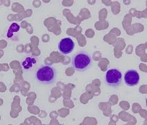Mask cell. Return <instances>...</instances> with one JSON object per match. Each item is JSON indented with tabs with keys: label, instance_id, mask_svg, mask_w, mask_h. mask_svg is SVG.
Masks as SVG:
<instances>
[{
	"label": "cell",
	"instance_id": "obj_4",
	"mask_svg": "<svg viewBox=\"0 0 147 125\" xmlns=\"http://www.w3.org/2000/svg\"><path fill=\"white\" fill-rule=\"evenodd\" d=\"M75 47V43L70 37H65L61 40L58 44V49L63 55H67L73 52Z\"/></svg>",
	"mask_w": 147,
	"mask_h": 125
},
{
	"label": "cell",
	"instance_id": "obj_1",
	"mask_svg": "<svg viewBox=\"0 0 147 125\" xmlns=\"http://www.w3.org/2000/svg\"><path fill=\"white\" fill-rule=\"evenodd\" d=\"M57 77L56 69L50 66H42L37 69L35 72V79L43 84H53Z\"/></svg>",
	"mask_w": 147,
	"mask_h": 125
},
{
	"label": "cell",
	"instance_id": "obj_3",
	"mask_svg": "<svg viewBox=\"0 0 147 125\" xmlns=\"http://www.w3.org/2000/svg\"><path fill=\"white\" fill-rule=\"evenodd\" d=\"M122 75L121 72L116 69L109 70L105 73V82L107 86L116 87L120 86L122 82Z\"/></svg>",
	"mask_w": 147,
	"mask_h": 125
},
{
	"label": "cell",
	"instance_id": "obj_5",
	"mask_svg": "<svg viewBox=\"0 0 147 125\" xmlns=\"http://www.w3.org/2000/svg\"><path fill=\"white\" fill-rule=\"evenodd\" d=\"M140 76L137 70L134 69L128 70L124 75V82L128 86L133 87L139 84Z\"/></svg>",
	"mask_w": 147,
	"mask_h": 125
},
{
	"label": "cell",
	"instance_id": "obj_6",
	"mask_svg": "<svg viewBox=\"0 0 147 125\" xmlns=\"http://www.w3.org/2000/svg\"><path fill=\"white\" fill-rule=\"evenodd\" d=\"M36 60L35 58L30 57H29L26 58L23 61L21 62V66L23 67V69L25 70H29L33 65L36 64Z\"/></svg>",
	"mask_w": 147,
	"mask_h": 125
},
{
	"label": "cell",
	"instance_id": "obj_2",
	"mask_svg": "<svg viewBox=\"0 0 147 125\" xmlns=\"http://www.w3.org/2000/svg\"><path fill=\"white\" fill-rule=\"evenodd\" d=\"M73 69L76 70L83 72L87 70L92 64V58L88 53L80 51L73 57L71 61Z\"/></svg>",
	"mask_w": 147,
	"mask_h": 125
},
{
	"label": "cell",
	"instance_id": "obj_7",
	"mask_svg": "<svg viewBox=\"0 0 147 125\" xmlns=\"http://www.w3.org/2000/svg\"><path fill=\"white\" fill-rule=\"evenodd\" d=\"M20 29V25L16 24V23H13L12 24L9 28V30L7 32V37L9 38H11L13 36V33L18 32Z\"/></svg>",
	"mask_w": 147,
	"mask_h": 125
}]
</instances>
